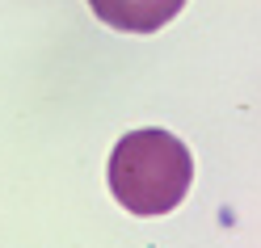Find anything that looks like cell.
I'll use <instances>...</instances> for the list:
<instances>
[{"instance_id":"cell-2","label":"cell","mask_w":261,"mask_h":248,"mask_svg":"<svg viewBox=\"0 0 261 248\" xmlns=\"http://www.w3.org/2000/svg\"><path fill=\"white\" fill-rule=\"evenodd\" d=\"M89 9L118 34H156L186 9V0H89Z\"/></svg>"},{"instance_id":"cell-1","label":"cell","mask_w":261,"mask_h":248,"mask_svg":"<svg viewBox=\"0 0 261 248\" xmlns=\"http://www.w3.org/2000/svg\"><path fill=\"white\" fill-rule=\"evenodd\" d=\"M190 185H194V156L173 130L143 126L114 143L110 194L118 198L122 210L139 214V219L169 214L186 202Z\"/></svg>"}]
</instances>
